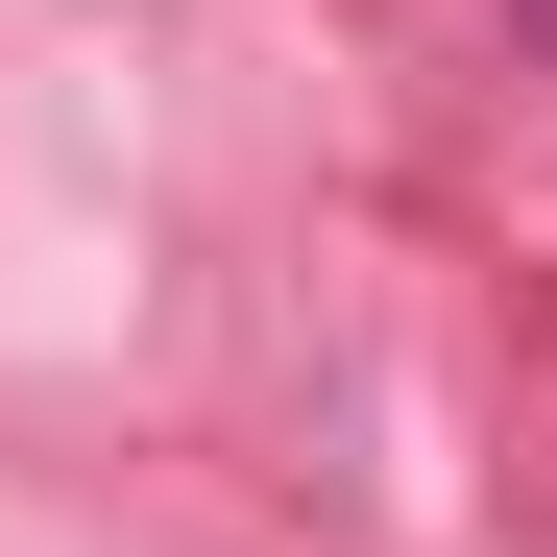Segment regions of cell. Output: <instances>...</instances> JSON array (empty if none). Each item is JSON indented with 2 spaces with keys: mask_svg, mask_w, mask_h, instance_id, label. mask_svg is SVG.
Returning a JSON list of instances; mask_svg holds the SVG:
<instances>
[{
  "mask_svg": "<svg viewBox=\"0 0 557 557\" xmlns=\"http://www.w3.org/2000/svg\"><path fill=\"white\" fill-rule=\"evenodd\" d=\"M509 25H533V49H557V0H509Z\"/></svg>",
  "mask_w": 557,
  "mask_h": 557,
  "instance_id": "6da1fadb",
  "label": "cell"
}]
</instances>
